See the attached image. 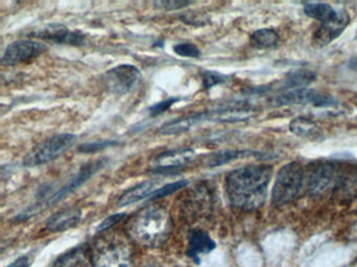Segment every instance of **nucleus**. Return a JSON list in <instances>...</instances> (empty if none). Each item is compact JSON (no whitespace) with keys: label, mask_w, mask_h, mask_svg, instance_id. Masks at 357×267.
<instances>
[{"label":"nucleus","mask_w":357,"mask_h":267,"mask_svg":"<svg viewBox=\"0 0 357 267\" xmlns=\"http://www.w3.org/2000/svg\"><path fill=\"white\" fill-rule=\"evenodd\" d=\"M271 177L269 165H250L231 171L225 177V190L231 206L243 211L262 207Z\"/></svg>","instance_id":"f257e3e1"},{"label":"nucleus","mask_w":357,"mask_h":267,"mask_svg":"<svg viewBox=\"0 0 357 267\" xmlns=\"http://www.w3.org/2000/svg\"><path fill=\"white\" fill-rule=\"evenodd\" d=\"M171 220L166 209L162 206L146 207L129 221V237L145 246H156L168 237Z\"/></svg>","instance_id":"f03ea898"},{"label":"nucleus","mask_w":357,"mask_h":267,"mask_svg":"<svg viewBox=\"0 0 357 267\" xmlns=\"http://www.w3.org/2000/svg\"><path fill=\"white\" fill-rule=\"evenodd\" d=\"M93 267H132L130 244L119 235H105L91 250Z\"/></svg>","instance_id":"7ed1b4c3"},{"label":"nucleus","mask_w":357,"mask_h":267,"mask_svg":"<svg viewBox=\"0 0 357 267\" xmlns=\"http://www.w3.org/2000/svg\"><path fill=\"white\" fill-rule=\"evenodd\" d=\"M77 136L73 134H58L43 140L24 156V165L36 167L47 164L61 156L76 143Z\"/></svg>","instance_id":"20e7f679"},{"label":"nucleus","mask_w":357,"mask_h":267,"mask_svg":"<svg viewBox=\"0 0 357 267\" xmlns=\"http://www.w3.org/2000/svg\"><path fill=\"white\" fill-rule=\"evenodd\" d=\"M304 181V171L300 163L290 162L280 169L273 188L271 202L283 206L300 194Z\"/></svg>","instance_id":"39448f33"},{"label":"nucleus","mask_w":357,"mask_h":267,"mask_svg":"<svg viewBox=\"0 0 357 267\" xmlns=\"http://www.w3.org/2000/svg\"><path fill=\"white\" fill-rule=\"evenodd\" d=\"M141 71L135 65L122 64L108 70L104 83L108 91L116 95H125L135 89L141 81Z\"/></svg>","instance_id":"423d86ee"},{"label":"nucleus","mask_w":357,"mask_h":267,"mask_svg":"<svg viewBox=\"0 0 357 267\" xmlns=\"http://www.w3.org/2000/svg\"><path fill=\"white\" fill-rule=\"evenodd\" d=\"M47 47L43 42L36 40H20L13 42L6 48L3 56V64L6 66H16L30 62L47 51Z\"/></svg>","instance_id":"0eeeda50"},{"label":"nucleus","mask_w":357,"mask_h":267,"mask_svg":"<svg viewBox=\"0 0 357 267\" xmlns=\"http://www.w3.org/2000/svg\"><path fill=\"white\" fill-rule=\"evenodd\" d=\"M278 106H292V104H312L317 108H328L337 106L335 98L328 94L319 93L315 90L300 89L290 90L280 94L275 99Z\"/></svg>","instance_id":"6e6552de"},{"label":"nucleus","mask_w":357,"mask_h":267,"mask_svg":"<svg viewBox=\"0 0 357 267\" xmlns=\"http://www.w3.org/2000/svg\"><path fill=\"white\" fill-rule=\"evenodd\" d=\"M340 181L337 168L331 163L317 165L311 171L308 181V192L312 197H319L337 186Z\"/></svg>","instance_id":"1a4fd4ad"},{"label":"nucleus","mask_w":357,"mask_h":267,"mask_svg":"<svg viewBox=\"0 0 357 267\" xmlns=\"http://www.w3.org/2000/svg\"><path fill=\"white\" fill-rule=\"evenodd\" d=\"M107 163V159L104 158L93 161V162L91 161V162L85 164L61 189L56 191L55 193L49 198V204H56V202H60V200H63L66 196L70 195L73 192L76 191L81 186L84 185L87 181H89L98 171L104 168Z\"/></svg>","instance_id":"9d476101"},{"label":"nucleus","mask_w":357,"mask_h":267,"mask_svg":"<svg viewBox=\"0 0 357 267\" xmlns=\"http://www.w3.org/2000/svg\"><path fill=\"white\" fill-rule=\"evenodd\" d=\"M29 35L38 38L43 41L73 46L83 45L86 41L84 33L79 31H72L63 24H49L43 29L33 31Z\"/></svg>","instance_id":"9b49d317"},{"label":"nucleus","mask_w":357,"mask_h":267,"mask_svg":"<svg viewBox=\"0 0 357 267\" xmlns=\"http://www.w3.org/2000/svg\"><path fill=\"white\" fill-rule=\"evenodd\" d=\"M350 23V15L346 10H337V15L331 20L321 23L313 33L312 44L315 47H324L335 40Z\"/></svg>","instance_id":"f8f14e48"},{"label":"nucleus","mask_w":357,"mask_h":267,"mask_svg":"<svg viewBox=\"0 0 357 267\" xmlns=\"http://www.w3.org/2000/svg\"><path fill=\"white\" fill-rule=\"evenodd\" d=\"M196 158L193 148H178L162 152L155 159V172H170L187 166Z\"/></svg>","instance_id":"ddd939ff"},{"label":"nucleus","mask_w":357,"mask_h":267,"mask_svg":"<svg viewBox=\"0 0 357 267\" xmlns=\"http://www.w3.org/2000/svg\"><path fill=\"white\" fill-rule=\"evenodd\" d=\"M202 121H216V122H238L246 120L254 116V108L248 104H237L234 106H223L216 110L200 113Z\"/></svg>","instance_id":"4468645a"},{"label":"nucleus","mask_w":357,"mask_h":267,"mask_svg":"<svg viewBox=\"0 0 357 267\" xmlns=\"http://www.w3.org/2000/svg\"><path fill=\"white\" fill-rule=\"evenodd\" d=\"M82 218L80 209H64L52 215L45 223V229L52 233L63 232L77 227Z\"/></svg>","instance_id":"2eb2a0df"},{"label":"nucleus","mask_w":357,"mask_h":267,"mask_svg":"<svg viewBox=\"0 0 357 267\" xmlns=\"http://www.w3.org/2000/svg\"><path fill=\"white\" fill-rule=\"evenodd\" d=\"M215 248H216V243L206 232L197 229H192L190 232L188 254L193 260L197 261V259H199V256L208 254Z\"/></svg>","instance_id":"dca6fc26"},{"label":"nucleus","mask_w":357,"mask_h":267,"mask_svg":"<svg viewBox=\"0 0 357 267\" xmlns=\"http://www.w3.org/2000/svg\"><path fill=\"white\" fill-rule=\"evenodd\" d=\"M158 179H149L133 186L130 189L126 190L118 200L119 207H127L135 202H141L147 197H151L152 194L156 191Z\"/></svg>","instance_id":"f3484780"},{"label":"nucleus","mask_w":357,"mask_h":267,"mask_svg":"<svg viewBox=\"0 0 357 267\" xmlns=\"http://www.w3.org/2000/svg\"><path fill=\"white\" fill-rule=\"evenodd\" d=\"M290 131L298 137L304 139L317 140L323 137V131L319 125L307 117H296L289 124Z\"/></svg>","instance_id":"a211bd4d"},{"label":"nucleus","mask_w":357,"mask_h":267,"mask_svg":"<svg viewBox=\"0 0 357 267\" xmlns=\"http://www.w3.org/2000/svg\"><path fill=\"white\" fill-rule=\"evenodd\" d=\"M199 123H202V117H200V113H198V114L183 116L181 118L174 119V120L165 123L158 129V133L162 134V135H178V134L189 131L190 129H193Z\"/></svg>","instance_id":"6ab92c4d"},{"label":"nucleus","mask_w":357,"mask_h":267,"mask_svg":"<svg viewBox=\"0 0 357 267\" xmlns=\"http://www.w3.org/2000/svg\"><path fill=\"white\" fill-rule=\"evenodd\" d=\"M54 267H93V265L91 252L84 248H77L60 257Z\"/></svg>","instance_id":"aec40b11"},{"label":"nucleus","mask_w":357,"mask_h":267,"mask_svg":"<svg viewBox=\"0 0 357 267\" xmlns=\"http://www.w3.org/2000/svg\"><path fill=\"white\" fill-rule=\"evenodd\" d=\"M252 156H260V152L250 149H227L215 152L208 159V166L211 168L229 164L238 159L248 158Z\"/></svg>","instance_id":"412c9836"},{"label":"nucleus","mask_w":357,"mask_h":267,"mask_svg":"<svg viewBox=\"0 0 357 267\" xmlns=\"http://www.w3.org/2000/svg\"><path fill=\"white\" fill-rule=\"evenodd\" d=\"M304 12L307 16L321 23L331 20L337 15V10H334L328 3H307L304 6Z\"/></svg>","instance_id":"4be33fe9"},{"label":"nucleus","mask_w":357,"mask_h":267,"mask_svg":"<svg viewBox=\"0 0 357 267\" xmlns=\"http://www.w3.org/2000/svg\"><path fill=\"white\" fill-rule=\"evenodd\" d=\"M280 35L271 29H262L255 31L250 35L252 45L258 48H273L279 43Z\"/></svg>","instance_id":"5701e85b"},{"label":"nucleus","mask_w":357,"mask_h":267,"mask_svg":"<svg viewBox=\"0 0 357 267\" xmlns=\"http://www.w3.org/2000/svg\"><path fill=\"white\" fill-rule=\"evenodd\" d=\"M315 73L313 71L307 70V69H298V70L294 71L289 73L286 76L285 81H284V87L287 89H300V87L305 85H309L314 81Z\"/></svg>","instance_id":"b1692460"},{"label":"nucleus","mask_w":357,"mask_h":267,"mask_svg":"<svg viewBox=\"0 0 357 267\" xmlns=\"http://www.w3.org/2000/svg\"><path fill=\"white\" fill-rule=\"evenodd\" d=\"M188 185L187 179H181V181H173V183L167 184V185L162 186L160 189L156 190L153 194H152L151 200H158V198L165 197V196L170 195V194L174 193V192L178 191V190L183 189V187Z\"/></svg>","instance_id":"393cba45"},{"label":"nucleus","mask_w":357,"mask_h":267,"mask_svg":"<svg viewBox=\"0 0 357 267\" xmlns=\"http://www.w3.org/2000/svg\"><path fill=\"white\" fill-rule=\"evenodd\" d=\"M202 85L204 89H212L215 86L221 85L225 83L227 79V75L221 74V73L215 72V71H204L202 73Z\"/></svg>","instance_id":"a878e982"},{"label":"nucleus","mask_w":357,"mask_h":267,"mask_svg":"<svg viewBox=\"0 0 357 267\" xmlns=\"http://www.w3.org/2000/svg\"><path fill=\"white\" fill-rule=\"evenodd\" d=\"M175 54L183 58H199L200 52L199 48L195 44L190 43V42H183V43L177 44L174 46Z\"/></svg>","instance_id":"bb28decb"},{"label":"nucleus","mask_w":357,"mask_h":267,"mask_svg":"<svg viewBox=\"0 0 357 267\" xmlns=\"http://www.w3.org/2000/svg\"><path fill=\"white\" fill-rule=\"evenodd\" d=\"M116 141H100V142H87L79 146L78 152H84V154H93V152H100L107 147L116 145Z\"/></svg>","instance_id":"cd10ccee"},{"label":"nucleus","mask_w":357,"mask_h":267,"mask_svg":"<svg viewBox=\"0 0 357 267\" xmlns=\"http://www.w3.org/2000/svg\"><path fill=\"white\" fill-rule=\"evenodd\" d=\"M191 4H193V2L181 1V0H168V1L164 0V1L154 2L156 8L165 10H181V8H188Z\"/></svg>","instance_id":"c85d7f7f"},{"label":"nucleus","mask_w":357,"mask_h":267,"mask_svg":"<svg viewBox=\"0 0 357 267\" xmlns=\"http://www.w3.org/2000/svg\"><path fill=\"white\" fill-rule=\"evenodd\" d=\"M177 102H178V98H168V99L158 102L149 108L150 116L156 117L158 115L164 114L167 111L170 110L171 106Z\"/></svg>","instance_id":"c756f323"},{"label":"nucleus","mask_w":357,"mask_h":267,"mask_svg":"<svg viewBox=\"0 0 357 267\" xmlns=\"http://www.w3.org/2000/svg\"><path fill=\"white\" fill-rule=\"evenodd\" d=\"M125 217H126V213H118V214L108 216L107 218L104 219L103 222L98 227V233H100V232L103 233V232L108 231V229H112L114 225H116V223L121 222Z\"/></svg>","instance_id":"7c9ffc66"},{"label":"nucleus","mask_w":357,"mask_h":267,"mask_svg":"<svg viewBox=\"0 0 357 267\" xmlns=\"http://www.w3.org/2000/svg\"><path fill=\"white\" fill-rule=\"evenodd\" d=\"M8 267H31V263L26 257H22V258L14 261V262L11 263Z\"/></svg>","instance_id":"2f4dec72"},{"label":"nucleus","mask_w":357,"mask_h":267,"mask_svg":"<svg viewBox=\"0 0 357 267\" xmlns=\"http://www.w3.org/2000/svg\"><path fill=\"white\" fill-rule=\"evenodd\" d=\"M348 67L351 70L357 71V56H355V58H352L349 60Z\"/></svg>","instance_id":"473e14b6"}]
</instances>
